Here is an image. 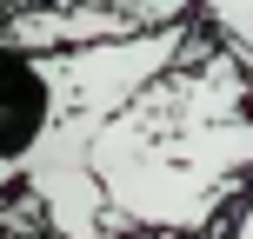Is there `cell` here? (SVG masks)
Wrapping results in <instances>:
<instances>
[{"mask_svg": "<svg viewBox=\"0 0 253 239\" xmlns=\"http://www.w3.org/2000/svg\"><path fill=\"white\" fill-rule=\"evenodd\" d=\"M247 80L253 67L193 20L187 47L87 139L107 233L220 239L253 166Z\"/></svg>", "mask_w": 253, "mask_h": 239, "instance_id": "cell-1", "label": "cell"}, {"mask_svg": "<svg viewBox=\"0 0 253 239\" xmlns=\"http://www.w3.org/2000/svg\"><path fill=\"white\" fill-rule=\"evenodd\" d=\"M47 133V80H40V53L13 47L0 34V173L20 179L27 153Z\"/></svg>", "mask_w": 253, "mask_h": 239, "instance_id": "cell-2", "label": "cell"}, {"mask_svg": "<svg viewBox=\"0 0 253 239\" xmlns=\"http://www.w3.org/2000/svg\"><path fill=\"white\" fill-rule=\"evenodd\" d=\"M100 239H173V233H100Z\"/></svg>", "mask_w": 253, "mask_h": 239, "instance_id": "cell-5", "label": "cell"}, {"mask_svg": "<svg viewBox=\"0 0 253 239\" xmlns=\"http://www.w3.org/2000/svg\"><path fill=\"white\" fill-rule=\"evenodd\" d=\"M247 106H253V80H247Z\"/></svg>", "mask_w": 253, "mask_h": 239, "instance_id": "cell-7", "label": "cell"}, {"mask_svg": "<svg viewBox=\"0 0 253 239\" xmlns=\"http://www.w3.org/2000/svg\"><path fill=\"white\" fill-rule=\"evenodd\" d=\"M220 239H253V206H233V219L220 226Z\"/></svg>", "mask_w": 253, "mask_h": 239, "instance_id": "cell-4", "label": "cell"}, {"mask_svg": "<svg viewBox=\"0 0 253 239\" xmlns=\"http://www.w3.org/2000/svg\"><path fill=\"white\" fill-rule=\"evenodd\" d=\"M240 206H253V166H247V186H240Z\"/></svg>", "mask_w": 253, "mask_h": 239, "instance_id": "cell-6", "label": "cell"}, {"mask_svg": "<svg viewBox=\"0 0 253 239\" xmlns=\"http://www.w3.org/2000/svg\"><path fill=\"white\" fill-rule=\"evenodd\" d=\"M193 20H200L207 34H220L253 67V0H193Z\"/></svg>", "mask_w": 253, "mask_h": 239, "instance_id": "cell-3", "label": "cell"}]
</instances>
